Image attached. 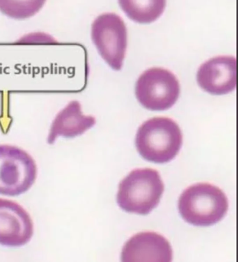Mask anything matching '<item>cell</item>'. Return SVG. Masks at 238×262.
Masks as SVG:
<instances>
[{
	"instance_id": "cell-1",
	"label": "cell",
	"mask_w": 238,
	"mask_h": 262,
	"mask_svg": "<svg viewBox=\"0 0 238 262\" xmlns=\"http://www.w3.org/2000/svg\"><path fill=\"white\" fill-rule=\"evenodd\" d=\"M178 124L170 118L155 117L143 122L136 133V149L146 161L163 164L173 160L183 145Z\"/></svg>"
},
{
	"instance_id": "cell-2",
	"label": "cell",
	"mask_w": 238,
	"mask_h": 262,
	"mask_svg": "<svg viewBox=\"0 0 238 262\" xmlns=\"http://www.w3.org/2000/svg\"><path fill=\"white\" fill-rule=\"evenodd\" d=\"M179 210L185 221L196 226L220 222L228 210V201L219 187L199 183L188 187L179 200Z\"/></svg>"
},
{
	"instance_id": "cell-3",
	"label": "cell",
	"mask_w": 238,
	"mask_h": 262,
	"mask_svg": "<svg viewBox=\"0 0 238 262\" xmlns=\"http://www.w3.org/2000/svg\"><path fill=\"white\" fill-rule=\"evenodd\" d=\"M163 192L164 184L156 170L135 169L120 183L116 201L126 212L147 215L160 204Z\"/></svg>"
},
{
	"instance_id": "cell-4",
	"label": "cell",
	"mask_w": 238,
	"mask_h": 262,
	"mask_svg": "<svg viewBox=\"0 0 238 262\" xmlns=\"http://www.w3.org/2000/svg\"><path fill=\"white\" fill-rule=\"evenodd\" d=\"M37 177V165L25 150L0 145V194L18 196L31 188Z\"/></svg>"
},
{
	"instance_id": "cell-5",
	"label": "cell",
	"mask_w": 238,
	"mask_h": 262,
	"mask_svg": "<svg viewBox=\"0 0 238 262\" xmlns=\"http://www.w3.org/2000/svg\"><path fill=\"white\" fill-rule=\"evenodd\" d=\"M135 93L138 101L145 108L152 111H165L178 100L180 82L169 70L150 68L140 76Z\"/></svg>"
},
{
	"instance_id": "cell-6",
	"label": "cell",
	"mask_w": 238,
	"mask_h": 262,
	"mask_svg": "<svg viewBox=\"0 0 238 262\" xmlns=\"http://www.w3.org/2000/svg\"><path fill=\"white\" fill-rule=\"evenodd\" d=\"M91 38L107 64L121 71L127 49V29L124 20L115 13H104L94 20Z\"/></svg>"
},
{
	"instance_id": "cell-7",
	"label": "cell",
	"mask_w": 238,
	"mask_h": 262,
	"mask_svg": "<svg viewBox=\"0 0 238 262\" xmlns=\"http://www.w3.org/2000/svg\"><path fill=\"white\" fill-rule=\"evenodd\" d=\"M197 82L205 92L212 95H225L237 86V59L233 56L213 57L201 65Z\"/></svg>"
},
{
	"instance_id": "cell-8",
	"label": "cell",
	"mask_w": 238,
	"mask_h": 262,
	"mask_svg": "<svg viewBox=\"0 0 238 262\" xmlns=\"http://www.w3.org/2000/svg\"><path fill=\"white\" fill-rule=\"evenodd\" d=\"M33 223L27 211L9 200L0 198V245L20 247L33 235Z\"/></svg>"
},
{
	"instance_id": "cell-9",
	"label": "cell",
	"mask_w": 238,
	"mask_h": 262,
	"mask_svg": "<svg viewBox=\"0 0 238 262\" xmlns=\"http://www.w3.org/2000/svg\"><path fill=\"white\" fill-rule=\"evenodd\" d=\"M121 261L170 262L172 261V247L165 237L156 232H141L124 245Z\"/></svg>"
},
{
	"instance_id": "cell-10",
	"label": "cell",
	"mask_w": 238,
	"mask_h": 262,
	"mask_svg": "<svg viewBox=\"0 0 238 262\" xmlns=\"http://www.w3.org/2000/svg\"><path fill=\"white\" fill-rule=\"evenodd\" d=\"M96 123L95 117L85 116L78 101H71L54 118L48 137V143L53 144L58 136L74 138L84 134Z\"/></svg>"
},
{
	"instance_id": "cell-11",
	"label": "cell",
	"mask_w": 238,
	"mask_h": 262,
	"mask_svg": "<svg viewBox=\"0 0 238 262\" xmlns=\"http://www.w3.org/2000/svg\"><path fill=\"white\" fill-rule=\"evenodd\" d=\"M120 6L126 15L138 23L146 24L158 19L166 8V2L163 0L156 1H120Z\"/></svg>"
}]
</instances>
